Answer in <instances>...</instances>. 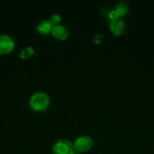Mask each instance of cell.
Instances as JSON below:
<instances>
[{"mask_svg": "<svg viewBox=\"0 0 154 154\" xmlns=\"http://www.w3.org/2000/svg\"><path fill=\"white\" fill-rule=\"evenodd\" d=\"M30 106L35 111H44L50 104L49 96L43 91L35 92L30 98Z\"/></svg>", "mask_w": 154, "mask_h": 154, "instance_id": "6da1fadb", "label": "cell"}, {"mask_svg": "<svg viewBox=\"0 0 154 154\" xmlns=\"http://www.w3.org/2000/svg\"><path fill=\"white\" fill-rule=\"evenodd\" d=\"M73 150V143L66 138L59 139L52 146V152L54 154H69Z\"/></svg>", "mask_w": 154, "mask_h": 154, "instance_id": "7a4b0ae2", "label": "cell"}, {"mask_svg": "<svg viewBox=\"0 0 154 154\" xmlns=\"http://www.w3.org/2000/svg\"><path fill=\"white\" fill-rule=\"evenodd\" d=\"M93 145V140L88 135H82L78 137L73 142V149L80 152L84 153L87 152L91 148Z\"/></svg>", "mask_w": 154, "mask_h": 154, "instance_id": "3957f363", "label": "cell"}, {"mask_svg": "<svg viewBox=\"0 0 154 154\" xmlns=\"http://www.w3.org/2000/svg\"><path fill=\"white\" fill-rule=\"evenodd\" d=\"M15 47V42L10 35L0 34V54H7L11 52Z\"/></svg>", "mask_w": 154, "mask_h": 154, "instance_id": "277c9868", "label": "cell"}, {"mask_svg": "<svg viewBox=\"0 0 154 154\" xmlns=\"http://www.w3.org/2000/svg\"><path fill=\"white\" fill-rule=\"evenodd\" d=\"M110 31L116 35H120L125 32V23L122 18L118 17L116 19L111 20L110 22Z\"/></svg>", "mask_w": 154, "mask_h": 154, "instance_id": "5b68a950", "label": "cell"}, {"mask_svg": "<svg viewBox=\"0 0 154 154\" xmlns=\"http://www.w3.org/2000/svg\"><path fill=\"white\" fill-rule=\"evenodd\" d=\"M51 34L55 38L59 40H64L69 36V30L64 25L58 24L52 27Z\"/></svg>", "mask_w": 154, "mask_h": 154, "instance_id": "8992f818", "label": "cell"}, {"mask_svg": "<svg viewBox=\"0 0 154 154\" xmlns=\"http://www.w3.org/2000/svg\"><path fill=\"white\" fill-rule=\"evenodd\" d=\"M52 27L53 26L48 20H42L37 24L36 29L41 34H48L49 32H51Z\"/></svg>", "mask_w": 154, "mask_h": 154, "instance_id": "52a82bcc", "label": "cell"}, {"mask_svg": "<svg viewBox=\"0 0 154 154\" xmlns=\"http://www.w3.org/2000/svg\"><path fill=\"white\" fill-rule=\"evenodd\" d=\"M115 11L117 12L119 17L125 16L128 11V6L125 2H119L116 4V8H115Z\"/></svg>", "mask_w": 154, "mask_h": 154, "instance_id": "ba28073f", "label": "cell"}, {"mask_svg": "<svg viewBox=\"0 0 154 154\" xmlns=\"http://www.w3.org/2000/svg\"><path fill=\"white\" fill-rule=\"evenodd\" d=\"M35 52L34 48L32 46H27L26 48H24V49H22L20 52V57L23 59H27L28 57H31Z\"/></svg>", "mask_w": 154, "mask_h": 154, "instance_id": "9c48e42d", "label": "cell"}, {"mask_svg": "<svg viewBox=\"0 0 154 154\" xmlns=\"http://www.w3.org/2000/svg\"><path fill=\"white\" fill-rule=\"evenodd\" d=\"M49 22L51 23V25L54 26L58 25V24H60V21H61V17L59 14H54L51 15L49 17Z\"/></svg>", "mask_w": 154, "mask_h": 154, "instance_id": "30bf717a", "label": "cell"}, {"mask_svg": "<svg viewBox=\"0 0 154 154\" xmlns=\"http://www.w3.org/2000/svg\"><path fill=\"white\" fill-rule=\"evenodd\" d=\"M104 35L103 33H97V34H95V36H94V42L96 44H101L102 43L103 41H104Z\"/></svg>", "mask_w": 154, "mask_h": 154, "instance_id": "8fae6325", "label": "cell"}, {"mask_svg": "<svg viewBox=\"0 0 154 154\" xmlns=\"http://www.w3.org/2000/svg\"><path fill=\"white\" fill-rule=\"evenodd\" d=\"M108 16H109V17L110 18V20H114V19H116V18L119 17V15H118V14H117V12L115 11V9L110 11V13H109Z\"/></svg>", "mask_w": 154, "mask_h": 154, "instance_id": "7c38bea8", "label": "cell"}, {"mask_svg": "<svg viewBox=\"0 0 154 154\" xmlns=\"http://www.w3.org/2000/svg\"><path fill=\"white\" fill-rule=\"evenodd\" d=\"M69 154H82V153H80V152L77 151V150H73L71 151V153Z\"/></svg>", "mask_w": 154, "mask_h": 154, "instance_id": "4fadbf2b", "label": "cell"}]
</instances>
